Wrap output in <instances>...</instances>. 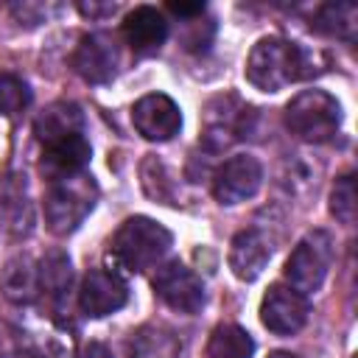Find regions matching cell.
<instances>
[{
	"mask_svg": "<svg viewBox=\"0 0 358 358\" xmlns=\"http://www.w3.org/2000/svg\"><path fill=\"white\" fill-rule=\"evenodd\" d=\"M327 70L322 50L288 42L282 36H263L255 42L246 59V78L260 92H280L294 81L313 78Z\"/></svg>",
	"mask_w": 358,
	"mask_h": 358,
	"instance_id": "1",
	"label": "cell"
},
{
	"mask_svg": "<svg viewBox=\"0 0 358 358\" xmlns=\"http://www.w3.org/2000/svg\"><path fill=\"white\" fill-rule=\"evenodd\" d=\"M171 241H173L171 232L159 221L148 215H131L117 227L112 238V257L126 271L140 274L145 268H154L165 257Z\"/></svg>",
	"mask_w": 358,
	"mask_h": 358,
	"instance_id": "2",
	"label": "cell"
},
{
	"mask_svg": "<svg viewBox=\"0 0 358 358\" xmlns=\"http://www.w3.org/2000/svg\"><path fill=\"white\" fill-rule=\"evenodd\" d=\"M288 131L305 143H327L341 129V103L324 90H302L285 103Z\"/></svg>",
	"mask_w": 358,
	"mask_h": 358,
	"instance_id": "3",
	"label": "cell"
},
{
	"mask_svg": "<svg viewBox=\"0 0 358 358\" xmlns=\"http://www.w3.org/2000/svg\"><path fill=\"white\" fill-rule=\"evenodd\" d=\"M95 199H98V185L87 171L50 182V190L45 196L48 229L53 235H70L90 215V210L95 207Z\"/></svg>",
	"mask_w": 358,
	"mask_h": 358,
	"instance_id": "4",
	"label": "cell"
},
{
	"mask_svg": "<svg viewBox=\"0 0 358 358\" xmlns=\"http://www.w3.org/2000/svg\"><path fill=\"white\" fill-rule=\"evenodd\" d=\"M330 263H333V238L324 229H313L296 241V246L285 260L282 274L294 291L308 296L322 288L330 271Z\"/></svg>",
	"mask_w": 358,
	"mask_h": 358,
	"instance_id": "5",
	"label": "cell"
},
{
	"mask_svg": "<svg viewBox=\"0 0 358 358\" xmlns=\"http://www.w3.org/2000/svg\"><path fill=\"white\" fill-rule=\"evenodd\" d=\"M154 294L179 313H199L204 308V282L201 277L179 260H171L154 274Z\"/></svg>",
	"mask_w": 358,
	"mask_h": 358,
	"instance_id": "6",
	"label": "cell"
},
{
	"mask_svg": "<svg viewBox=\"0 0 358 358\" xmlns=\"http://www.w3.org/2000/svg\"><path fill=\"white\" fill-rule=\"evenodd\" d=\"M263 185V165L252 154L229 157L213 176V196L218 204L232 207L252 199Z\"/></svg>",
	"mask_w": 358,
	"mask_h": 358,
	"instance_id": "7",
	"label": "cell"
},
{
	"mask_svg": "<svg viewBox=\"0 0 358 358\" xmlns=\"http://www.w3.org/2000/svg\"><path fill=\"white\" fill-rule=\"evenodd\" d=\"M308 313H310L308 299L282 282H274L260 299V322L266 330H271L277 336L299 333L308 322Z\"/></svg>",
	"mask_w": 358,
	"mask_h": 358,
	"instance_id": "8",
	"label": "cell"
},
{
	"mask_svg": "<svg viewBox=\"0 0 358 358\" xmlns=\"http://www.w3.org/2000/svg\"><path fill=\"white\" fill-rule=\"evenodd\" d=\"M129 302V285L117 271L109 268H90L81 280L78 291V305L84 316L101 319L109 313H117Z\"/></svg>",
	"mask_w": 358,
	"mask_h": 358,
	"instance_id": "9",
	"label": "cell"
},
{
	"mask_svg": "<svg viewBox=\"0 0 358 358\" xmlns=\"http://www.w3.org/2000/svg\"><path fill=\"white\" fill-rule=\"evenodd\" d=\"M131 123L134 129L151 140V143H165L182 129V109L173 98L165 92H148L131 106Z\"/></svg>",
	"mask_w": 358,
	"mask_h": 358,
	"instance_id": "10",
	"label": "cell"
},
{
	"mask_svg": "<svg viewBox=\"0 0 358 358\" xmlns=\"http://www.w3.org/2000/svg\"><path fill=\"white\" fill-rule=\"evenodd\" d=\"M120 64V50L109 34H87L81 36L76 53H73V67L76 73L90 81V84H106L115 78Z\"/></svg>",
	"mask_w": 358,
	"mask_h": 358,
	"instance_id": "11",
	"label": "cell"
},
{
	"mask_svg": "<svg viewBox=\"0 0 358 358\" xmlns=\"http://www.w3.org/2000/svg\"><path fill=\"white\" fill-rule=\"evenodd\" d=\"M34 229V204L28 196L25 176L6 173L0 176V235L25 238Z\"/></svg>",
	"mask_w": 358,
	"mask_h": 358,
	"instance_id": "12",
	"label": "cell"
},
{
	"mask_svg": "<svg viewBox=\"0 0 358 358\" xmlns=\"http://www.w3.org/2000/svg\"><path fill=\"white\" fill-rule=\"evenodd\" d=\"M123 39L137 56H151L168 39V20L154 6H134L123 17Z\"/></svg>",
	"mask_w": 358,
	"mask_h": 358,
	"instance_id": "13",
	"label": "cell"
},
{
	"mask_svg": "<svg viewBox=\"0 0 358 358\" xmlns=\"http://www.w3.org/2000/svg\"><path fill=\"white\" fill-rule=\"evenodd\" d=\"M90 143L84 134H70L62 137L56 143L42 145V157H39V171L48 176V182H59L67 176H76L87 168L90 162Z\"/></svg>",
	"mask_w": 358,
	"mask_h": 358,
	"instance_id": "14",
	"label": "cell"
},
{
	"mask_svg": "<svg viewBox=\"0 0 358 358\" xmlns=\"http://www.w3.org/2000/svg\"><path fill=\"white\" fill-rule=\"evenodd\" d=\"M271 260V243L260 229H243L232 238L227 263L241 282H255Z\"/></svg>",
	"mask_w": 358,
	"mask_h": 358,
	"instance_id": "15",
	"label": "cell"
},
{
	"mask_svg": "<svg viewBox=\"0 0 358 358\" xmlns=\"http://www.w3.org/2000/svg\"><path fill=\"white\" fill-rule=\"evenodd\" d=\"M34 134H36V140L42 145L56 143V140L70 137V134H84V112H81V106L73 103V101L50 103L34 120Z\"/></svg>",
	"mask_w": 358,
	"mask_h": 358,
	"instance_id": "16",
	"label": "cell"
},
{
	"mask_svg": "<svg viewBox=\"0 0 358 358\" xmlns=\"http://www.w3.org/2000/svg\"><path fill=\"white\" fill-rule=\"evenodd\" d=\"M0 288L6 294V299L17 302V305H28L39 296V266L28 257H11L3 271H0Z\"/></svg>",
	"mask_w": 358,
	"mask_h": 358,
	"instance_id": "17",
	"label": "cell"
},
{
	"mask_svg": "<svg viewBox=\"0 0 358 358\" xmlns=\"http://www.w3.org/2000/svg\"><path fill=\"white\" fill-rule=\"evenodd\" d=\"M131 358H185V344L173 330L145 324L131 338Z\"/></svg>",
	"mask_w": 358,
	"mask_h": 358,
	"instance_id": "18",
	"label": "cell"
},
{
	"mask_svg": "<svg viewBox=\"0 0 358 358\" xmlns=\"http://www.w3.org/2000/svg\"><path fill=\"white\" fill-rule=\"evenodd\" d=\"M255 355V338L232 322L215 324L207 341V358H252Z\"/></svg>",
	"mask_w": 358,
	"mask_h": 358,
	"instance_id": "19",
	"label": "cell"
},
{
	"mask_svg": "<svg viewBox=\"0 0 358 358\" xmlns=\"http://www.w3.org/2000/svg\"><path fill=\"white\" fill-rule=\"evenodd\" d=\"M319 34L336 36V39H355V28H358V8L352 3H327L316 11L313 22H310Z\"/></svg>",
	"mask_w": 358,
	"mask_h": 358,
	"instance_id": "20",
	"label": "cell"
},
{
	"mask_svg": "<svg viewBox=\"0 0 358 358\" xmlns=\"http://www.w3.org/2000/svg\"><path fill=\"white\" fill-rule=\"evenodd\" d=\"M39 291H45L48 296L53 299H62L67 291H70V282H73V266H70V257L59 249L48 252L39 263Z\"/></svg>",
	"mask_w": 358,
	"mask_h": 358,
	"instance_id": "21",
	"label": "cell"
},
{
	"mask_svg": "<svg viewBox=\"0 0 358 358\" xmlns=\"http://www.w3.org/2000/svg\"><path fill=\"white\" fill-rule=\"evenodd\" d=\"M28 103H31L28 84L20 76H14V73L0 70V112L8 115V117H14V115L25 112Z\"/></svg>",
	"mask_w": 358,
	"mask_h": 358,
	"instance_id": "22",
	"label": "cell"
},
{
	"mask_svg": "<svg viewBox=\"0 0 358 358\" xmlns=\"http://www.w3.org/2000/svg\"><path fill=\"white\" fill-rule=\"evenodd\" d=\"M330 213L336 215V221L347 227L355 221V176L352 173H344L341 179H336L330 190Z\"/></svg>",
	"mask_w": 358,
	"mask_h": 358,
	"instance_id": "23",
	"label": "cell"
},
{
	"mask_svg": "<svg viewBox=\"0 0 358 358\" xmlns=\"http://www.w3.org/2000/svg\"><path fill=\"white\" fill-rule=\"evenodd\" d=\"M78 11L84 17H109L117 11V6L115 3H78Z\"/></svg>",
	"mask_w": 358,
	"mask_h": 358,
	"instance_id": "24",
	"label": "cell"
},
{
	"mask_svg": "<svg viewBox=\"0 0 358 358\" xmlns=\"http://www.w3.org/2000/svg\"><path fill=\"white\" fill-rule=\"evenodd\" d=\"M168 8L179 17H201L204 14V3H168Z\"/></svg>",
	"mask_w": 358,
	"mask_h": 358,
	"instance_id": "25",
	"label": "cell"
},
{
	"mask_svg": "<svg viewBox=\"0 0 358 358\" xmlns=\"http://www.w3.org/2000/svg\"><path fill=\"white\" fill-rule=\"evenodd\" d=\"M78 358H112V352H109L106 344H101V341H90V344H84V350H81Z\"/></svg>",
	"mask_w": 358,
	"mask_h": 358,
	"instance_id": "26",
	"label": "cell"
},
{
	"mask_svg": "<svg viewBox=\"0 0 358 358\" xmlns=\"http://www.w3.org/2000/svg\"><path fill=\"white\" fill-rule=\"evenodd\" d=\"M268 358H296V355H294V352H282V350H280V352H271Z\"/></svg>",
	"mask_w": 358,
	"mask_h": 358,
	"instance_id": "27",
	"label": "cell"
},
{
	"mask_svg": "<svg viewBox=\"0 0 358 358\" xmlns=\"http://www.w3.org/2000/svg\"><path fill=\"white\" fill-rule=\"evenodd\" d=\"M22 358H31V355H22Z\"/></svg>",
	"mask_w": 358,
	"mask_h": 358,
	"instance_id": "28",
	"label": "cell"
},
{
	"mask_svg": "<svg viewBox=\"0 0 358 358\" xmlns=\"http://www.w3.org/2000/svg\"><path fill=\"white\" fill-rule=\"evenodd\" d=\"M0 358H3V355H0Z\"/></svg>",
	"mask_w": 358,
	"mask_h": 358,
	"instance_id": "29",
	"label": "cell"
}]
</instances>
